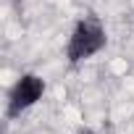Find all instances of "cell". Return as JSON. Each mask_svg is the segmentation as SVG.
Segmentation results:
<instances>
[{
	"instance_id": "cell-1",
	"label": "cell",
	"mask_w": 134,
	"mask_h": 134,
	"mask_svg": "<svg viewBox=\"0 0 134 134\" xmlns=\"http://www.w3.org/2000/svg\"><path fill=\"white\" fill-rule=\"evenodd\" d=\"M105 47H108V29H105V24L97 16H82L71 26L69 37H66L63 55H66V63L69 66H82V63L97 58Z\"/></svg>"
},
{
	"instance_id": "cell-2",
	"label": "cell",
	"mask_w": 134,
	"mask_h": 134,
	"mask_svg": "<svg viewBox=\"0 0 134 134\" xmlns=\"http://www.w3.org/2000/svg\"><path fill=\"white\" fill-rule=\"evenodd\" d=\"M47 95V82L34 74V71H24L16 76V82L8 87L5 95V118H21L24 113H29L34 105H40Z\"/></svg>"
},
{
	"instance_id": "cell-3",
	"label": "cell",
	"mask_w": 134,
	"mask_h": 134,
	"mask_svg": "<svg viewBox=\"0 0 134 134\" xmlns=\"http://www.w3.org/2000/svg\"><path fill=\"white\" fill-rule=\"evenodd\" d=\"M79 134H97V131H90V129H84V131H79Z\"/></svg>"
},
{
	"instance_id": "cell-4",
	"label": "cell",
	"mask_w": 134,
	"mask_h": 134,
	"mask_svg": "<svg viewBox=\"0 0 134 134\" xmlns=\"http://www.w3.org/2000/svg\"><path fill=\"white\" fill-rule=\"evenodd\" d=\"M8 3H11V0H8Z\"/></svg>"
}]
</instances>
